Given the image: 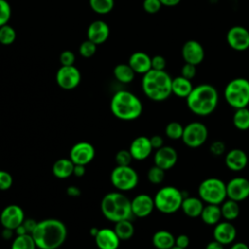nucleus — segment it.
<instances>
[{
  "label": "nucleus",
  "instance_id": "nucleus-25",
  "mask_svg": "<svg viewBox=\"0 0 249 249\" xmlns=\"http://www.w3.org/2000/svg\"><path fill=\"white\" fill-rule=\"evenodd\" d=\"M203 207V201L199 196H185L181 205L184 214L190 218L200 217Z\"/></svg>",
  "mask_w": 249,
  "mask_h": 249
},
{
  "label": "nucleus",
  "instance_id": "nucleus-1",
  "mask_svg": "<svg viewBox=\"0 0 249 249\" xmlns=\"http://www.w3.org/2000/svg\"><path fill=\"white\" fill-rule=\"evenodd\" d=\"M31 236L39 249H57L66 240L67 228L58 219H44L37 222Z\"/></svg>",
  "mask_w": 249,
  "mask_h": 249
},
{
  "label": "nucleus",
  "instance_id": "nucleus-52",
  "mask_svg": "<svg viewBox=\"0 0 249 249\" xmlns=\"http://www.w3.org/2000/svg\"><path fill=\"white\" fill-rule=\"evenodd\" d=\"M86 173V166L81 165V164H75L74 170H73V175L76 177H83Z\"/></svg>",
  "mask_w": 249,
  "mask_h": 249
},
{
  "label": "nucleus",
  "instance_id": "nucleus-27",
  "mask_svg": "<svg viewBox=\"0 0 249 249\" xmlns=\"http://www.w3.org/2000/svg\"><path fill=\"white\" fill-rule=\"evenodd\" d=\"M152 243L157 249H170L175 246V236L166 230H160L153 234Z\"/></svg>",
  "mask_w": 249,
  "mask_h": 249
},
{
  "label": "nucleus",
  "instance_id": "nucleus-51",
  "mask_svg": "<svg viewBox=\"0 0 249 249\" xmlns=\"http://www.w3.org/2000/svg\"><path fill=\"white\" fill-rule=\"evenodd\" d=\"M66 194L69 196H72V197H77L81 195V190L77 187V186H68L66 188Z\"/></svg>",
  "mask_w": 249,
  "mask_h": 249
},
{
  "label": "nucleus",
  "instance_id": "nucleus-58",
  "mask_svg": "<svg viewBox=\"0 0 249 249\" xmlns=\"http://www.w3.org/2000/svg\"><path fill=\"white\" fill-rule=\"evenodd\" d=\"M170 249H183V248H180V247H177V246H173V247L170 248Z\"/></svg>",
  "mask_w": 249,
  "mask_h": 249
},
{
  "label": "nucleus",
  "instance_id": "nucleus-29",
  "mask_svg": "<svg viewBox=\"0 0 249 249\" xmlns=\"http://www.w3.org/2000/svg\"><path fill=\"white\" fill-rule=\"evenodd\" d=\"M202 222L208 226H215L222 218L221 207L218 204H206L204 205L200 214Z\"/></svg>",
  "mask_w": 249,
  "mask_h": 249
},
{
  "label": "nucleus",
  "instance_id": "nucleus-57",
  "mask_svg": "<svg viewBox=\"0 0 249 249\" xmlns=\"http://www.w3.org/2000/svg\"><path fill=\"white\" fill-rule=\"evenodd\" d=\"M98 228H95V227H93V228H91L90 230H89V233H90V235L92 236V237H94L96 234H97V232H98Z\"/></svg>",
  "mask_w": 249,
  "mask_h": 249
},
{
  "label": "nucleus",
  "instance_id": "nucleus-33",
  "mask_svg": "<svg viewBox=\"0 0 249 249\" xmlns=\"http://www.w3.org/2000/svg\"><path fill=\"white\" fill-rule=\"evenodd\" d=\"M134 75H135V72L129 66L128 63L127 64L121 63V64H118L114 68V76H115V78L119 82H121L123 84L130 83L134 79Z\"/></svg>",
  "mask_w": 249,
  "mask_h": 249
},
{
  "label": "nucleus",
  "instance_id": "nucleus-17",
  "mask_svg": "<svg viewBox=\"0 0 249 249\" xmlns=\"http://www.w3.org/2000/svg\"><path fill=\"white\" fill-rule=\"evenodd\" d=\"M155 209L154 197L147 194H139L131 199L132 215L138 218H145L152 214Z\"/></svg>",
  "mask_w": 249,
  "mask_h": 249
},
{
  "label": "nucleus",
  "instance_id": "nucleus-56",
  "mask_svg": "<svg viewBox=\"0 0 249 249\" xmlns=\"http://www.w3.org/2000/svg\"><path fill=\"white\" fill-rule=\"evenodd\" d=\"M230 249H249V246L245 242H235L231 244Z\"/></svg>",
  "mask_w": 249,
  "mask_h": 249
},
{
  "label": "nucleus",
  "instance_id": "nucleus-11",
  "mask_svg": "<svg viewBox=\"0 0 249 249\" xmlns=\"http://www.w3.org/2000/svg\"><path fill=\"white\" fill-rule=\"evenodd\" d=\"M95 157V149L89 142L81 141L72 146L69 153V159L74 164L87 165L92 161Z\"/></svg>",
  "mask_w": 249,
  "mask_h": 249
},
{
  "label": "nucleus",
  "instance_id": "nucleus-4",
  "mask_svg": "<svg viewBox=\"0 0 249 249\" xmlns=\"http://www.w3.org/2000/svg\"><path fill=\"white\" fill-rule=\"evenodd\" d=\"M100 210L102 215L113 223L130 219L133 216L131 200L120 191L106 194L101 199Z\"/></svg>",
  "mask_w": 249,
  "mask_h": 249
},
{
  "label": "nucleus",
  "instance_id": "nucleus-43",
  "mask_svg": "<svg viewBox=\"0 0 249 249\" xmlns=\"http://www.w3.org/2000/svg\"><path fill=\"white\" fill-rule=\"evenodd\" d=\"M161 3L160 0H144L143 8L149 14H156L161 8Z\"/></svg>",
  "mask_w": 249,
  "mask_h": 249
},
{
  "label": "nucleus",
  "instance_id": "nucleus-48",
  "mask_svg": "<svg viewBox=\"0 0 249 249\" xmlns=\"http://www.w3.org/2000/svg\"><path fill=\"white\" fill-rule=\"evenodd\" d=\"M189 245H190V237L187 234L182 233L175 237V246L183 249H187Z\"/></svg>",
  "mask_w": 249,
  "mask_h": 249
},
{
  "label": "nucleus",
  "instance_id": "nucleus-44",
  "mask_svg": "<svg viewBox=\"0 0 249 249\" xmlns=\"http://www.w3.org/2000/svg\"><path fill=\"white\" fill-rule=\"evenodd\" d=\"M209 150L214 156H222L226 153V144L221 140H215L210 144Z\"/></svg>",
  "mask_w": 249,
  "mask_h": 249
},
{
  "label": "nucleus",
  "instance_id": "nucleus-45",
  "mask_svg": "<svg viewBox=\"0 0 249 249\" xmlns=\"http://www.w3.org/2000/svg\"><path fill=\"white\" fill-rule=\"evenodd\" d=\"M196 65L185 62V64L183 65L182 70H181V76H183V77L192 81V79L196 76Z\"/></svg>",
  "mask_w": 249,
  "mask_h": 249
},
{
  "label": "nucleus",
  "instance_id": "nucleus-6",
  "mask_svg": "<svg viewBox=\"0 0 249 249\" xmlns=\"http://www.w3.org/2000/svg\"><path fill=\"white\" fill-rule=\"evenodd\" d=\"M185 196L174 186L160 188L154 196L155 208L163 214H173L181 209Z\"/></svg>",
  "mask_w": 249,
  "mask_h": 249
},
{
  "label": "nucleus",
  "instance_id": "nucleus-23",
  "mask_svg": "<svg viewBox=\"0 0 249 249\" xmlns=\"http://www.w3.org/2000/svg\"><path fill=\"white\" fill-rule=\"evenodd\" d=\"M88 39L96 45L104 43L109 36V27L103 20H95L91 22L88 28Z\"/></svg>",
  "mask_w": 249,
  "mask_h": 249
},
{
  "label": "nucleus",
  "instance_id": "nucleus-49",
  "mask_svg": "<svg viewBox=\"0 0 249 249\" xmlns=\"http://www.w3.org/2000/svg\"><path fill=\"white\" fill-rule=\"evenodd\" d=\"M150 141H151L153 149L158 150L163 146V138L159 134H156V135H153L152 137H150Z\"/></svg>",
  "mask_w": 249,
  "mask_h": 249
},
{
  "label": "nucleus",
  "instance_id": "nucleus-21",
  "mask_svg": "<svg viewBox=\"0 0 249 249\" xmlns=\"http://www.w3.org/2000/svg\"><path fill=\"white\" fill-rule=\"evenodd\" d=\"M93 238L98 249H118L121 242L114 229L110 228L99 229Z\"/></svg>",
  "mask_w": 249,
  "mask_h": 249
},
{
  "label": "nucleus",
  "instance_id": "nucleus-41",
  "mask_svg": "<svg viewBox=\"0 0 249 249\" xmlns=\"http://www.w3.org/2000/svg\"><path fill=\"white\" fill-rule=\"evenodd\" d=\"M133 158L129 152V150L122 149L117 152L115 156V160L117 165H130Z\"/></svg>",
  "mask_w": 249,
  "mask_h": 249
},
{
  "label": "nucleus",
  "instance_id": "nucleus-46",
  "mask_svg": "<svg viewBox=\"0 0 249 249\" xmlns=\"http://www.w3.org/2000/svg\"><path fill=\"white\" fill-rule=\"evenodd\" d=\"M60 62L63 66H69V65H74L75 61V55L71 51H64L60 54Z\"/></svg>",
  "mask_w": 249,
  "mask_h": 249
},
{
  "label": "nucleus",
  "instance_id": "nucleus-30",
  "mask_svg": "<svg viewBox=\"0 0 249 249\" xmlns=\"http://www.w3.org/2000/svg\"><path fill=\"white\" fill-rule=\"evenodd\" d=\"M220 207L222 212V218H224L226 221H233L240 214V207L238 202L232 199H225Z\"/></svg>",
  "mask_w": 249,
  "mask_h": 249
},
{
  "label": "nucleus",
  "instance_id": "nucleus-54",
  "mask_svg": "<svg viewBox=\"0 0 249 249\" xmlns=\"http://www.w3.org/2000/svg\"><path fill=\"white\" fill-rule=\"evenodd\" d=\"M14 230H10V229H6V228H3V231L1 232V236L4 238V239H11L14 235Z\"/></svg>",
  "mask_w": 249,
  "mask_h": 249
},
{
  "label": "nucleus",
  "instance_id": "nucleus-18",
  "mask_svg": "<svg viewBox=\"0 0 249 249\" xmlns=\"http://www.w3.org/2000/svg\"><path fill=\"white\" fill-rule=\"evenodd\" d=\"M204 49L196 40H188L182 47V56L186 63L198 65L204 59Z\"/></svg>",
  "mask_w": 249,
  "mask_h": 249
},
{
  "label": "nucleus",
  "instance_id": "nucleus-20",
  "mask_svg": "<svg viewBox=\"0 0 249 249\" xmlns=\"http://www.w3.org/2000/svg\"><path fill=\"white\" fill-rule=\"evenodd\" d=\"M128 150L133 160H144L152 154L153 147H152L150 138L147 136L141 135L132 140Z\"/></svg>",
  "mask_w": 249,
  "mask_h": 249
},
{
  "label": "nucleus",
  "instance_id": "nucleus-39",
  "mask_svg": "<svg viewBox=\"0 0 249 249\" xmlns=\"http://www.w3.org/2000/svg\"><path fill=\"white\" fill-rule=\"evenodd\" d=\"M96 52V44L91 42L90 40L84 41L79 48V53L84 57H90L92 56Z\"/></svg>",
  "mask_w": 249,
  "mask_h": 249
},
{
  "label": "nucleus",
  "instance_id": "nucleus-24",
  "mask_svg": "<svg viewBox=\"0 0 249 249\" xmlns=\"http://www.w3.org/2000/svg\"><path fill=\"white\" fill-rule=\"evenodd\" d=\"M128 64L135 73L144 75L152 69V57L143 52H136L130 55Z\"/></svg>",
  "mask_w": 249,
  "mask_h": 249
},
{
  "label": "nucleus",
  "instance_id": "nucleus-36",
  "mask_svg": "<svg viewBox=\"0 0 249 249\" xmlns=\"http://www.w3.org/2000/svg\"><path fill=\"white\" fill-rule=\"evenodd\" d=\"M91 9L97 14H107L114 7V0H89Z\"/></svg>",
  "mask_w": 249,
  "mask_h": 249
},
{
  "label": "nucleus",
  "instance_id": "nucleus-13",
  "mask_svg": "<svg viewBox=\"0 0 249 249\" xmlns=\"http://www.w3.org/2000/svg\"><path fill=\"white\" fill-rule=\"evenodd\" d=\"M227 198L240 202L249 197V179L234 177L226 184Z\"/></svg>",
  "mask_w": 249,
  "mask_h": 249
},
{
  "label": "nucleus",
  "instance_id": "nucleus-19",
  "mask_svg": "<svg viewBox=\"0 0 249 249\" xmlns=\"http://www.w3.org/2000/svg\"><path fill=\"white\" fill-rule=\"evenodd\" d=\"M236 237V229L230 221L219 222L214 226L213 238L223 245L231 244Z\"/></svg>",
  "mask_w": 249,
  "mask_h": 249
},
{
  "label": "nucleus",
  "instance_id": "nucleus-9",
  "mask_svg": "<svg viewBox=\"0 0 249 249\" xmlns=\"http://www.w3.org/2000/svg\"><path fill=\"white\" fill-rule=\"evenodd\" d=\"M138 173L130 165H117L110 174L112 185L120 192L133 190L138 184Z\"/></svg>",
  "mask_w": 249,
  "mask_h": 249
},
{
  "label": "nucleus",
  "instance_id": "nucleus-2",
  "mask_svg": "<svg viewBox=\"0 0 249 249\" xmlns=\"http://www.w3.org/2000/svg\"><path fill=\"white\" fill-rule=\"evenodd\" d=\"M189 110L199 117L211 115L219 103V94L215 87L210 84H200L194 87L186 98Z\"/></svg>",
  "mask_w": 249,
  "mask_h": 249
},
{
  "label": "nucleus",
  "instance_id": "nucleus-5",
  "mask_svg": "<svg viewBox=\"0 0 249 249\" xmlns=\"http://www.w3.org/2000/svg\"><path fill=\"white\" fill-rule=\"evenodd\" d=\"M112 114L122 121H133L140 117L143 111L141 100L127 90L117 91L110 102Z\"/></svg>",
  "mask_w": 249,
  "mask_h": 249
},
{
  "label": "nucleus",
  "instance_id": "nucleus-34",
  "mask_svg": "<svg viewBox=\"0 0 249 249\" xmlns=\"http://www.w3.org/2000/svg\"><path fill=\"white\" fill-rule=\"evenodd\" d=\"M37 246L31 234L17 235L12 242L11 249H36Z\"/></svg>",
  "mask_w": 249,
  "mask_h": 249
},
{
  "label": "nucleus",
  "instance_id": "nucleus-26",
  "mask_svg": "<svg viewBox=\"0 0 249 249\" xmlns=\"http://www.w3.org/2000/svg\"><path fill=\"white\" fill-rule=\"evenodd\" d=\"M194 87L191 80L183 77L177 76L172 79L171 83V90L172 93L181 98H187L188 95L193 90Z\"/></svg>",
  "mask_w": 249,
  "mask_h": 249
},
{
  "label": "nucleus",
  "instance_id": "nucleus-22",
  "mask_svg": "<svg viewBox=\"0 0 249 249\" xmlns=\"http://www.w3.org/2000/svg\"><path fill=\"white\" fill-rule=\"evenodd\" d=\"M225 163L230 170L234 172H239L247 166L248 156L241 149H238V148L231 149L226 154Z\"/></svg>",
  "mask_w": 249,
  "mask_h": 249
},
{
  "label": "nucleus",
  "instance_id": "nucleus-3",
  "mask_svg": "<svg viewBox=\"0 0 249 249\" xmlns=\"http://www.w3.org/2000/svg\"><path fill=\"white\" fill-rule=\"evenodd\" d=\"M171 83L172 79L167 72L151 69L143 76L142 89L151 100L163 101L172 93Z\"/></svg>",
  "mask_w": 249,
  "mask_h": 249
},
{
  "label": "nucleus",
  "instance_id": "nucleus-7",
  "mask_svg": "<svg viewBox=\"0 0 249 249\" xmlns=\"http://www.w3.org/2000/svg\"><path fill=\"white\" fill-rule=\"evenodd\" d=\"M224 96L227 103L233 109L247 107L249 105V81L245 78L231 80L224 89Z\"/></svg>",
  "mask_w": 249,
  "mask_h": 249
},
{
  "label": "nucleus",
  "instance_id": "nucleus-47",
  "mask_svg": "<svg viewBox=\"0 0 249 249\" xmlns=\"http://www.w3.org/2000/svg\"><path fill=\"white\" fill-rule=\"evenodd\" d=\"M166 66L165 58L161 55H155L152 57V69L164 70Z\"/></svg>",
  "mask_w": 249,
  "mask_h": 249
},
{
  "label": "nucleus",
  "instance_id": "nucleus-10",
  "mask_svg": "<svg viewBox=\"0 0 249 249\" xmlns=\"http://www.w3.org/2000/svg\"><path fill=\"white\" fill-rule=\"evenodd\" d=\"M208 137V129L206 125L200 122H192L184 126L182 135L183 143L193 149L202 146Z\"/></svg>",
  "mask_w": 249,
  "mask_h": 249
},
{
  "label": "nucleus",
  "instance_id": "nucleus-53",
  "mask_svg": "<svg viewBox=\"0 0 249 249\" xmlns=\"http://www.w3.org/2000/svg\"><path fill=\"white\" fill-rule=\"evenodd\" d=\"M224 246L225 245H223L220 242H218V241L213 239L212 241L207 243V245L205 246V249H225Z\"/></svg>",
  "mask_w": 249,
  "mask_h": 249
},
{
  "label": "nucleus",
  "instance_id": "nucleus-14",
  "mask_svg": "<svg viewBox=\"0 0 249 249\" xmlns=\"http://www.w3.org/2000/svg\"><path fill=\"white\" fill-rule=\"evenodd\" d=\"M227 43L234 51L243 52L249 49V31L241 26L234 25L227 32Z\"/></svg>",
  "mask_w": 249,
  "mask_h": 249
},
{
  "label": "nucleus",
  "instance_id": "nucleus-42",
  "mask_svg": "<svg viewBox=\"0 0 249 249\" xmlns=\"http://www.w3.org/2000/svg\"><path fill=\"white\" fill-rule=\"evenodd\" d=\"M13 185V176L6 170H0V191H7Z\"/></svg>",
  "mask_w": 249,
  "mask_h": 249
},
{
  "label": "nucleus",
  "instance_id": "nucleus-28",
  "mask_svg": "<svg viewBox=\"0 0 249 249\" xmlns=\"http://www.w3.org/2000/svg\"><path fill=\"white\" fill-rule=\"evenodd\" d=\"M75 164L72 162V160L68 159H59L54 161L53 164V174L54 177L58 179H66L69 178L71 175H73Z\"/></svg>",
  "mask_w": 249,
  "mask_h": 249
},
{
  "label": "nucleus",
  "instance_id": "nucleus-15",
  "mask_svg": "<svg viewBox=\"0 0 249 249\" xmlns=\"http://www.w3.org/2000/svg\"><path fill=\"white\" fill-rule=\"evenodd\" d=\"M24 212L18 204L7 205L0 214V224L3 228L16 230L24 221Z\"/></svg>",
  "mask_w": 249,
  "mask_h": 249
},
{
  "label": "nucleus",
  "instance_id": "nucleus-37",
  "mask_svg": "<svg viewBox=\"0 0 249 249\" xmlns=\"http://www.w3.org/2000/svg\"><path fill=\"white\" fill-rule=\"evenodd\" d=\"M164 177H165V170H163L162 168L155 164L151 166L147 172V178L149 182L154 185L160 184L164 180Z\"/></svg>",
  "mask_w": 249,
  "mask_h": 249
},
{
  "label": "nucleus",
  "instance_id": "nucleus-40",
  "mask_svg": "<svg viewBox=\"0 0 249 249\" xmlns=\"http://www.w3.org/2000/svg\"><path fill=\"white\" fill-rule=\"evenodd\" d=\"M12 10L10 4L6 0H0V27L7 24L11 18Z\"/></svg>",
  "mask_w": 249,
  "mask_h": 249
},
{
  "label": "nucleus",
  "instance_id": "nucleus-12",
  "mask_svg": "<svg viewBox=\"0 0 249 249\" xmlns=\"http://www.w3.org/2000/svg\"><path fill=\"white\" fill-rule=\"evenodd\" d=\"M55 80L57 85L66 90L75 89L81 82V73L74 65L61 66L56 72Z\"/></svg>",
  "mask_w": 249,
  "mask_h": 249
},
{
  "label": "nucleus",
  "instance_id": "nucleus-38",
  "mask_svg": "<svg viewBox=\"0 0 249 249\" xmlns=\"http://www.w3.org/2000/svg\"><path fill=\"white\" fill-rule=\"evenodd\" d=\"M16 39L15 29L9 25L5 24L0 27V43L3 45H10Z\"/></svg>",
  "mask_w": 249,
  "mask_h": 249
},
{
  "label": "nucleus",
  "instance_id": "nucleus-16",
  "mask_svg": "<svg viewBox=\"0 0 249 249\" xmlns=\"http://www.w3.org/2000/svg\"><path fill=\"white\" fill-rule=\"evenodd\" d=\"M178 160L177 151L171 146H162L156 150L154 155L155 165L162 168L163 170L171 169Z\"/></svg>",
  "mask_w": 249,
  "mask_h": 249
},
{
  "label": "nucleus",
  "instance_id": "nucleus-55",
  "mask_svg": "<svg viewBox=\"0 0 249 249\" xmlns=\"http://www.w3.org/2000/svg\"><path fill=\"white\" fill-rule=\"evenodd\" d=\"M161 5L166 6V7H174L176 5H178L181 0H160Z\"/></svg>",
  "mask_w": 249,
  "mask_h": 249
},
{
  "label": "nucleus",
  "instance_id": "nucleus-35",
  "mask_svg": "<svg viewBox=\"0 0 249 249\" xmlns=\"http://www.w3.org/2000/svg\"><path fill=\"white\" fill-rule=\"evenodd\" d=\"M184 126L178 122H170L165 126V135L171 140H178L182 138Z\"/></svg>",
  "mask_w": 249,
  "mask_h": 249
},
{
  "label": "nucleus",
  "instance_id": "nucleus-8",
  "mask_svg": "<svg viewBox=\"0 0 249 249\" xmlns=\"http://www.w3.org/2000/svg\"><path fill=\"white\" fill-rule=\"evenodd\" d=\"M198 196L207 204H222L227 198L226 183L216 177L206 178L200 182L198 189Z\"/></svg>",
  "mask_w": 249,
  "mask_h": 249
},
{
  "label": "nucleus",
  "instance_id": "nucleus-31",
  "mask_svg": "<svg viewBox=\"0 0 249 249\" xmlns=\"http://www.w3.org/2000/svg\"><path fill=\"white\" fill-rule=\"evenodd\" d=\"M114 231L120 240H128L134 234V226L130 222V219L122 220L115 223Z\"/></svg>",
  "mask_w": 249,
  "mask_h": 249
},
{
  "label": "nucleus",
  "instance_id": "nucleus-32",
  "mask_svg": "<svg viewBox=\"0 0 249 249\" xmlns=\"http://www.w3.org/2000/svg\"><path fill=\"white\" fill-rule=\"evenodd\" d=\"M232 124L238 130L245 131L249 129V109L247 107L235 109L232 116Z\"/></svg>",
  "mask_w": 249,
  "mask_h": 249
},
{
  "label": "nucleus",
  "instance_id": "nucleus-50",
  "mask_svg": "<svg viewBox=\"0 0 249 249\" xmlns=\"http://www.w3.org/2000/svg\"><path fill=\"white\" fill-rule=\"evenodd\" d=\"M36 224H37V222H36L35 220L31 219V218H29V219H24V221L22 222L23 227L25 228L27 233H29V234H31V232L33 231L34 228L36 227Z\"/></svg>",
  "mask_w": 249,
  "mask_h": 249
}]
</instances>
